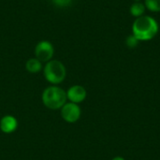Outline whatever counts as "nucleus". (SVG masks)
Masks as SVG:
<instances>
[{
	"mask_svg": "<svg viewBox=\"0 0 160 160\" xmlns=\"http://www.w3.org/2000/svg\"><path fill=\"white\" fill-rule=\"evenodd\" d=\"M112 160H126L124 158H122V157H115V158H113Z\"/></svg>",
	"mask_w": 160,
	"mask_h": 160,
	"instance_id": "ddd939ff",
	"label": "nucleus"
},
{
	"mask_svg": "<svg viewBox=\"0 0 160 160\" xmlns=\"http://www.w3.org/2000/svg\"><path fill=\"white\" fill-rule=\"evenodd\" d=\"M143 4L147 10L151 12H160V0H144Z\"/></svg>",
	"mask_w": 160,
	"mask_h": 160,
	"instance_id": "9d476101",
	"label": "nucleus"
},
{
	"mask_svg": "<svg viewBox=\"0 0 160 160\" xmlns=\"http://www.w3.org/2000/svg\"><path fill=\"white\" fill-rule=\"evenodd\" d=\"M145 11H146V8H145L143 2H142V1L132 3L129 8V12L133 17H135V19L145 15Z\"/></svg>",
	"mask_w": 160,
	"mask_h": 160,
	"instance_id": "1a4fd4ad",
	"label": "nucleus"
},
{
	"mask_svg": "<svg viewBox=\"0 0 160 160\" xmlns=\"http://www.w3.org/2000/svg\"><path fill=\"white\" fill-rule=\"evenodd\" d=\"M132 35L141 41H150L156 38L159 31V24L158 21L150 16L143 15L136 18L131 26Z\"/></svg>",
	"mask_w": 160,
	"mask_h": 160,
	"instance_id": "f257e3e1",
	"label": "nucleus"
},
{
	"mask_svg": "<svg viewBox=\"0 0 160 160\" xmlns=\"http://www.w3.org/2000/svg\"><path fill=\"white\" fill-rule=\"evenodd\" d=\"M42 104L49 110L60 111L67 103V92L58 85H50L46 87L41 94Z\"/></svg>",
	"mask_w": 160,
	"mask_h": 160,
	"instance_id": "f03ea898",
	"label": "nucleus"
},
{
	"mask_svg": "<svg viewBox=\"0 0 160 160\" xmlns=\"http://www.w3.org/2000/svg\"><path fill=\"white\" fill-rule=\"evenodd\" d=\"M19 127L18 120L11 114L4 115L0 120V130L5 134L14 133Z\"/></svg>",
	"mask_w": 160,
	"mask_h": 160,
	"instance_id": "0eeeda50",
	"label": "nucleus"
},
{
	"mask_svg": "<svg viewBox=\"0 0 160 160\" xmlns=\"http://www.w3.org/2000/svg\"><path fill=\"white\" fill-rule=\"evenodd\" d=\"M140 43V41L136 38V37H134L132 34L128 36V38H126V45L130 48V49H133V48H136L138 46V44Z\"/></svg>",
	"mask_w": 160,
	"mask_h": 160,
	"instance_id": "9b49d317",
	"label": "nucleus"
},
{
	"mask_svg": "<svg viewBox=\"0 0 160 160\" xmlns=\"http://www.w3.org/2000/svg\"><path fill=\"white\" fill-rule=\"evenodd\" d=\"M25 69L27 70V72L32 73V74L38 73V72H40L43 69L42 62H40L36 57L29 58L26 61V63H25Z\"/></svg>",
	"mask_w": 160,
	"mask_h": 160,
	"instance_id": "6e6552de",
	"label": "nucleus"
},
{
	"mask_svg": "<svg viewBox=\"0 0 160 160\" xmlns=\"http://www.w3.org/2000/svg\"><path fill=\"white\" fill-rule=\"evenodd\" d=\"M52 1L56 6L63 8V7H68L71 3L72 0H52Z\"/></svg>",
	"mask_w": 160,
	"mask_h": 160,
	"instance_id": "f8f14e48",
	"label": "nucleus"
},
{
	"mask_svg": "<svg viewBox=\"0 0 160 160\" xmlns=\"http://www.w3.org/2000/svg\"><path fill=\"white\" fill-rule=\"evenodd\" d=\"M60 114L65 122L68 124H74L80 120L82 109L79 104L67 101V103L60 109Z\"/></svg>",
	"mask_w": 160,
	"mask_h": 160,
	"instance_id": "20e7f679",
	"label": "nucleus"
},
{
	"mask_svg": "<svg viewBox=\"0 0 160 160\" xmlns=\"http://www.w3.org/2000/svg\"><path fill=\"white\" fill-rule=\"evenodd\" d=\"M135 2H141V0H135Z\"/></svg>",
	"mask_w": 160,
	"mask_h": 160,
	"instance_id": "4468645a",
	"label": "nucleus"
},
{
	"mask_svg": "<svg viewBox=\"0 0 160 160\" xmlns=\"http://www.w3.org/2000/svg\"><path fill=\"white\" fill-rule=\"evenodd\" d=\"M42 71L45 80L51 85H58L62 83L67 77V68L65 65L61 61L55 59H52L45 63Z\"/></svg>",
	"mask_w": 160,
	"mask_h": 160,
	"instance_id": "7ed1b4c3",
	"label": "nucleus"
},
{
	"mask_svg": "<svg viewBox=\"0 0 160 160\" xmlns=\"http://www.w3.org/2000/svg\"><path fill=\"white\" fill-rule=\"evenodd\" d=\"M67 98L68 101L80 104L83 102L87 97V92L86 89L80 84H74L70 86L67 91Z\"/></svg>",
	"mask_w": 160,
	"mask_h": 160,
	"instance_id": "423d86ee",
	"label": "nucleus"
},
{
	"mask_svg": "<svg viewBox=\"0 0 160 160\" xmlns=\"http://www.w3.org/2000/svg\"><path fill=\"white\" fill-rule=\"evenodd\" d=\"M35 57L42 63L51 61L54 54V47L49 40H41L35 47Z\"/></svg>",
	"mask_w": 160,
	"mask_h": 160,
	"instance_id": "39448f33",
	"label": "nucleus"
}]
</instances>
